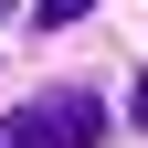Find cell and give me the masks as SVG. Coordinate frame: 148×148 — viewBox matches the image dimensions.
Here are the masks:
<instances>
[{"instance_id":"3957f363","label":"cell","mask_w":148,"mask_h":148,"mask_svg":"<svg viewBox=\"0 0 148 148\" xmlns=\"http://www.w3.org/2000/svg\"><path fill=\"white\" fill-rule=\"evenodd\" d=\"M138 127H148V85H138Z\"/></svg>"},{"instance_id":"7a4b0ae2","label":"cell","mask_w":148,"mask_h":148,"mask_svg":"<svg viewBox=\"0 0 148 148\" xmlns=\"http://www.w3.org/2000/svg\"><path fill=\"white\" fill-rule=\"evenodd\" d=\"M85 11H95V0H32V21H42V32H64V21H85Z\"/></svg>"},{"instance_id":"6da1fadb","label":"cell","mask_w":148,"mask_h":148,"mask_svg":"<svg viewBox=\"0 0 148 148\" xmlns=\"http://www.w3.org/2000/svg\"><path fill=\"white\" fill-rule=\"evenodd\" d=\"M11 148H95V95H32L11 116Z\"/></svg>"}]
</instances>
